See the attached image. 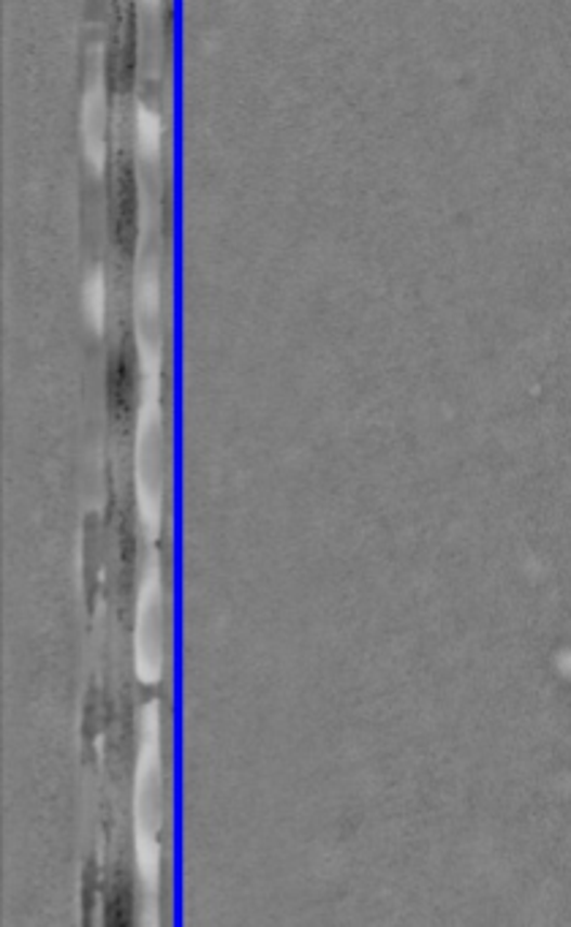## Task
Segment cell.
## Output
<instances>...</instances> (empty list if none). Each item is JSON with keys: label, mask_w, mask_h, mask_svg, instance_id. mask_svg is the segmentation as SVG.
<instances>
[{"label": "cell", "mask_w": 571, "mask_h": 927, "mask_svg": "<svg viewBox=\"0 0 571 927\" xmlns=\"http://www.w3.org/2000/svg\"><path fill=\"white\" fill-rule=\"evenodd\" d=\"M88 310L95 324H101V316H104V278H101V272H95L88 281Z\"/></svg>", "instance_id": "3957f363"}, {"label": "cell", "mask_w": 571, "mask_h": 927, "mask_svg": "<svg viewBox=\"0 0 571 927\" xmlns=\"http://www.w3.org/2000/svg\"><path fill=\"white\" fill-rule=\"evenodd\" d=\"M104 93L101 88H90V93L85 95V115H82V128H85V153H88L90 166L95 171L104 169L106 160V137H104Z\"/></svg>", "instance_id": "6da1fadb"}, {"label": "cell", "mask_w": 571, "mask_h": 927, "mask_svg": "<svg viewBox=\"0 0 571 927\" xmlns=\"http://www.w3.org/2000/svg\"><path fill=\"white\" fill-rule=\"evenodd\" d=\"M137 139L147 155L158 153V147H161V123L147 106L137 110Z\"/></svg>", "instance_id": "7a4b0ae2"}]
</instances>
